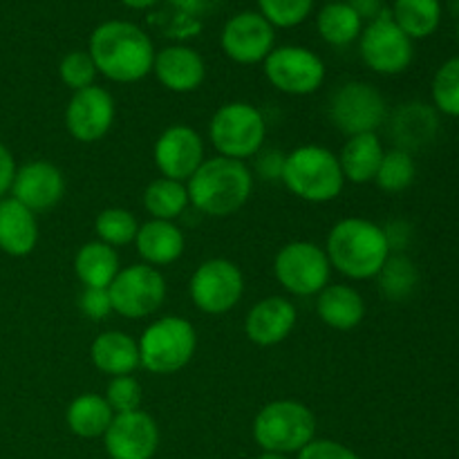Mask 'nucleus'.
Wrapping results in <instances>:
<instances>
[{
  "label": "nucleus",
  "mask_w": 459,
  "mask_h": 459,
  "mask_svg": "<svg viewBox=\"0 0 459 459\" xmlns=\"http://www.w3.org/2000/svg\"><path fill=\"white\" fill-rule=\"evenodd\" d=\"M88 52L99 74L115 83H137L152 74L155 45L130 21H106L90 34Z\"/></svg>",
  "instance_id": "1"
},
{
  "label": "nucleus",
  "mask_w": 459,
  "mask_h": 459,
  "mask_svg": "<svg viewBox=\"0 0 459 459\" xmlns=\"http://www.w3.org/2000/svg\"><path fill=\"white\" fill-rule=\"evenodd\" d=\"M323 249L332 269L350 281H372L390 258L384 227L366 218H345L336 222L327 233Z\"/></svg>",
  "instance_id": "2"
},
{
  "label": "nucleus",
  "mask_w": 459,
  "mask_h": 459,
  "mask_svg": "<svg viewBox=\"0 0 459 459\" xmlns=\"http://www.w3.org/2000/svg\"><path fill=\"white\" fill-rule=\"evenodd\" d=\"M193 209L209 218H229L249 202L254 193V173L247 161L215 155L204 160L186 182Z\"/></svg>",
  "instance_id": "3"
},
{
  "label": "nucleus",
  "mask_w": 459,
  "mask_h": 459,
  "mask_svg": "<svg viewBox=\"0 0 459 459\" xmlns=\"http://www.w3.org/2000/svg\"><path fill=\"white\" fill-rule=\"evenodd\" d=\"M281 182L291 195L309 204H327L336 200L345 186L339 155L316 143H305L285 155Z\"/></svg>",
  "instance_id": "4"
},
{
  "label": "nucleus",
  "mask_w": 459,
  "mask_h": 459,
  "mask_svg": "<svg viewBox=\"0 0 459 459\" xmlns=\"http://www.w3.org/2000/svg\"><path fill=\"white\" fill-rule=\"evenodd\" d=\"M254 439L263 453H300L316 439V417L296 399H276L255 415Z\"/></svg>",
  "instance_id": "5"
},
{
  "label": "nucleus",
  "mask_w": 459,
  "mask_h": 459,
  "mask_svg": "<svg viewBox=\"0 0 459 459\" xmlns=\"http://www.w3.org/2000/svg\"><path fill=\"white\" fill-rule=\"evenodd\" d=\"M139 366L152 375L169 377L184 370L195 357L197 332L184 316H164L139 336Z\"/></svg>",
  "instance_id": "6"
},
{
  "label": "nucleus",
  "mask_w": 459,
  "mask_h": 459,
  "mask_svg": "<svg viewBox=\"0 0 459 459\" xmlns=\"http://www.w3.org/2000/svg\"><path fill=\"white\" fill-rule=\"evenodd\" d=\"M209 139L218 155L247 161L258 155L267 139L263 112L247 101H229L213 112Z\"/></svg>",
  "instance_id": "7"
},
{
  "label": "nucleus",
  "mask_w": 459,
  "mask_h": 459,
  "mask_svg": "<svg viewBox=\"0 0 459 459\" xmlns=\"http://www.w3.org/2000/svg\"><path fill=\"white\" fill-rule=\"evenodd\" d=\"M332 272L325 249L309 240L287 242L273 258V276L282 290L303 299L321 294L330 285Z\"/></svg>",
  "instance_id": "8"
},
{
  "label": "nucleus",
  "mask_w": 459,
  "mask_h": 459,
  "mask_svg": "<svg viewBox=\"0 0 459 459\" xmlns=\"http://www.w3.org/2000/svg\"><path fill=\"white\" fill-rule=\"evenodd\" d=\"M327 115L334 128L348 137H354V134L377 133L388 119V103L372 83L348 81L332 92Z\"/></svg>",
  "instance_id": "9"
},
{
  "label": "nucleus",
  "mask_w": 459,
  "mask_h": 459,
  "mask_svg": "<svg viewBox=\"0 0 459 459\" xmlns=\"http://www.w3.org/2000/svg\"><path fill=\"white\" fill-rule=\"evenodd\" d=\"M112 300V312L119 316L148 318L164 305L166 281L157 267L146 263L121 267L115 281L108 287Z\"/></svg>",
  "instance_id": "10"
},
{
  "label": "nucleus",
  "mask_w": 459,
  "mask_h": 459,
  "mask_svg": "<svg viewBox=\"0 0 459 459\" xmlns=\"http://www.w3.org/2000/svg\"><path fill=\"white\" fill-rule=\"evenodd\" d=\"M359 54L372 72L384 76H397L411 67L415 58V45L399 30L390 16V7L377 21L363 25L359 36Z\"/></svg>",
  "instance_id": "11"
},
{
  "label": "nucleus",
  "mask_w": 459,
  "mask_h": 459,
  "mask_svg": "<svg viewBox=\"0 0 459 459\" xmlns=\"http://www.w3.org/2000/svg\"><path fill=\"white\" fill-rule=\"evenodd\" d=\"M269 83L290 97L314 94L325 81V63L314 49L303 45H281L263 61Z\"/></svg>",
  "instance_id": "12"
},
{
  "label": "nucleus",
  "mask_w": 459,
  "mask_h": 459,
  "mask_svg": "<svg viewBox=\"0 0 459 459\" xmlns=\"http://www.w3.org/2000/svg\"><path fill=\"white\" fill-rule=\"evenodd\" d=\"M188 294L200 312L220 316L236 307L245 294V273L233 260L211 258L204 260L193 272L188 282Z\"/></svg>",
  "instance_id": "13"
},
{
  "label": "nucleus",
  "mask_w": 459,
  "mask_h": 459,
  "mask_svg": "<svg viewBox=\"0 0 459 459\" xmlns=\"http://www.w3.org/2000/svg\"><path fill=\"white\" fill-rule=\"evenodd\" d=\"M220 48L238 65H255L276 48V27L260 12H240L224 22Z\"/></svg>",
  "instance_id": "14"
},
{
  "label": "nucleus",
  "mask_w": 459,
  "mask_h": 459,
  "mask_svg": "<svg viewBox=\"0 0 459 459\" xmlns=\"http://www.w3.org/2000/svg\"><path fill=\"white\" fill-rule=\"evenodd\" d=\"M115 115L117 108L112 94L94 83L72 92L65 106V128L76 142L97 143L110 133Z\"/></svg>",
  "instance_id": "15"
},
{
  "label": "nucleus",
  "mask_w": 459,
  "mask_h": 459,
  "mask_svg": "<svg viewBox=\"0 0 459 459\" xmlns=\"http://www.w3.org/2000/svg\"><path fill=\"white\" fill-rule=\"evenodd\" d=\"M152 160H155L161 178L186 184L195 175V170L204 164V139L191 126L175 124L157 137Z\"/></svg>",
  "instance_id": "16"
},
{
  "label": "nucleus",
  "mask_w": 459,
  "mask_h": 459,
  "mask_svg": "<svg viewBox=\"0 0 459 459\" xmlns=\"http://www.w3.org/2000/svg\"><path fill=\"white\" fill-rule=\"evenodd\" d=\"M103 446L110 459H152L160 448V426L142 408L115 415Z\"/></svg>",
  "instance_id": "17"
},
{
  "label": "nucleus",
  "mask_w": 459,
  "mask_h": 459,
  "mask_svg": "<svg viewBox=\"0 0 459 459\" xmlns=\"http://www.w3.org/2000/svg\"><path fill=\"white\" fill-rule=\"evenodd\" d=\"M65 195V178L52 161L34 160L18 166L9 197L21 202L31 213L49 211Z\"/></svg>",
  "instance_id": "18"
},
{
  "label": "nucleus",
  "mask_w": 459,
  "mask_h": 459,
  "mask_svg": "<svg viewBox=\"0 0 459 459\" xmlns=\"http://www.w3.org/2000/svg\"><path fill=\"white\" fill-rule=\"evenodd\" d=\"M299 312L285 296H267L249 309L245 321V334L258 348L281 345L294 332Z\"/></svg>",
  "instance_id": "19"
},
{
  "label": "nucleus",
  "mask_w": 459,
  "mask_h": 459,
  "mask_svg": "<svg viewBox=\"0 0 459 459\" xmlns=\"http://www.w3.org/2000/svg\"><path fill=\"white\" fill-rule=\"evenodd\" d=\"M152 74L169 92H195L206 79V63L197 49L188 45H166L155 52Z\"/></svg>",
  "instance_id": "20"
},
{
  "label": "nucleus",
  "mask_w": 459,
  "mask_h": 459,
  "mask_svg": "<svg viewBox=\"0 0 459 459\" xmlns=\"http://www.w3.org/2000/svg\"><path fill=\"white\" fill-rule=\"evenodd\" d=\"M133 245L137 247V254L143 263L151 267H166L182 258L184 249H186V238L175 222L148 220V222L139 224Z\"/></svg>",
  "instance_id": "21"
},
{
  "label": "nucleus",
  "mask_w": 459,
  "mask_h": 459,
  "mask_svg": "<svg viewBox=\"0 0 459 459\" xmlns=\"http://www.w3.org/2000/svg\"><path fill=\"white\" fill-rule=\"evenodd\" d=\"M39 245V220L13 197L0 200V251L12 258H25Z\"/></svg>",
  "instance_id": "22"
},
{
  "label": "nucleus",
  "mask_w": 459,
  "mask_h": 459,
  "mask_svg": "<svg viewBox=\"0 0 459 459\" xmlns=\"http://www.w3.org/2000/svg\"><path fill=\"white\" fill-rule=\"evenodd\" d=\"M316 314L327 327L336 332H350L366 318V300L354 287L336 282L327 285L316 296Z\"/></svg>",
  "instance_id": "23"
},
{
  "label": "nucleus",
  "mask_w": 459,
  "mask_h": 459,
  "mask_svg": "<svg viewBox=\"0 0 459 459\" xmlns=\"http://www.w3.org/2000/svg\"><path fill=\"white\" fill-rule=\"evenodd\" d=\"M90 359L103 375L126 377L133 375L139 366V343L130 334L119 330L101 332L90 345Z\"/></svg>",
  "instance_id": "24"
},
{
  "label": "nucleus",
  "mask_w": 459,
  "mask_h": 459,
  "mask_svg": "<svg viewBox=\"0 0 459 459\" xmlns=\"http://www.w3.org/2000/svg\"><path fill=\"white\" fill-rule=\"evenodd\" d=\"M385 151L381 143L379 134L366 133L348 137L339 152V164L343 170L345 182L352 184H370L375 182L377 170H379L381 160Z\"/></svg>",
  "instance_id": "25"
},
{
  "label": "nucleus",
  "mask_w": 459,
  "mask_h": 459,
  "mask_svg": "<svg viewBox=\"0 0 459 459\" xmlns=\"http://www.w3.org/2000/svg\"><path fill=\"white\" fill-rule=\"evenodd\" d=\"M437 133V115L426 103H406L399 108L390 121V134L402 151L411 152L429 143Z\"/></svg>",
  "instance_id": "26"
},
{
  "label": "nucleus",
  "mask_w": 459,
  "mask_h": 459,
  "mask_svg": "<svg viewBox=\"0 0 459 459\" xmlns=\"http://www.w3.org/2000/svg\"><path fill=\"white\" fill-rule=\"evenodd\" d=\"M121 272V260L117 249L92 240L79 247L74 255V273L83 287H97L108 290Z\"/></svg>",
  "instance_id": "27"
},
{
  "label": "nucleus",
  "mask_w": 459,
  "mask_h": 459,
  "mask_svg": "<svg viewBox=\"0 0 459 459\" xmlns=\"http://www.w3.org/2000/svg\"><path fill=\"white\" fill-rule=\"evenodd\" d=\"M115 412L108 406L106 397L97 393L79 394L70 402L65 411L67 429L81 439H97L106 435L110 429Z\"/></svg>",
  "instance_id": "28"
},
{
  "label": "nucleus",
  "mask_w": 459,
  "mask_h": 459,
  "mask_svg": "<svg viewBox=\"0 0 459 459\" xmlns=\"http://www.w3.org/2000/svg\"><path fill=\"white\" fill-rule=\"evenodd\" d=\"M316 30L321 39L332 48H348L359 40L363 31V21L350 7L348 0L325 3L316 16Z\"/></svg>",
  "instance_id": "29"
},
{
  "label": "nucleus",
  "mask_w": 459,
  "mask_h": 459,
  "mask_svg": "<svg viewBox=\"0 0 459 459\" xmlns=\"http://www.w3.org/2000/svg\"><path fill=\"white\" fill-rule=\"evenodd\" d=\"M390 16L411 40L429 39L442 22L439 0H394Z\"/></svg>",
  "instance_id": "30"
},
{
  "label": "nucleus",
  "mask_w": 459,
  "mask_h": 459,
  "mask_svg": "<svg viewBox=\"0 0 459 459\" xmlns=\"http://www.w3.org/2000/svg\"><path fill=\"white\" fill-rule=\"evenodd\" d=\"M188 191L184 182H175L169 178H157L143 191V209L151 220L175 222L188 209Z\"/></svg>",
  "instance_id": "31"
},
{
  "label": "nucleus",
  "mask_w": 459,
  "mask_h": 459,
  "mask_svg": "<svg viewBox=\"0 0 459 459\" xmlns=\"http://www.w3.org/2000/svg\"><path fill=\"white\" fill-rule=\"evenodd\" d=\"M377 281H379V291L385 299L402 303V300L411 299L412 291L420 285V272L406 254H390L381 272L377 273Z\"/></svg>",
  "instance_id": "32"
},
{
  "label": "nucleus",
  "mask_w": 459,
  "mask_h": 459,
  "mask_svg": "<svg viewBox=\"0 0 459 459\" xmlns=\"http://www.w3.org/2000/svg\"><path fill=\"white\" fill-rule=\"evenodd\" d=\"M137 231L139 222L137 218H134V213L128 209H121V206L103 209L101 213L94 218V233H97V240L112 247V249L133 245L134 238H137Z\"/></svg>",
  "instance_id": "33"
},
{
  "label": "nucleus",
  "mask_w": 459,
  "mask_h": 459,
  "mask_svg": "<svg viewBox=\"0 0 459 459\" xmlns=\"http://www.w3.org/2000/svg\"><path fill=\"white\" fill-rule=\"evenodd\" d=\"M415 178L417 164L411 152L402 151V148H393V151H385L379 170H377L375 184L388 195H397V193L411 188Z\"/></svg>",
  "instance_id": "34"
},
{
  "label": "nucleus",
  "mask_w": 459,
  "mask_h": 459,
  "mask_svg": "<svg viewBox=\"0 0 459 459\" xmlns=\"http://www.w3.org/2000/svg\"><path fill=\"white\" fill-rule=\"evenodd\" d=\"M430 94H433L435 110L459 119V56L448 58L439 65L433 76Z\"/></svg>",
  "instance_id": "35"
},
{
  "label": "nucleus",
  "mask_w": 459,
  "mask_h": 459,
  "mask_svg": "<svg viewBox=\"0 0 459 459\" xmlns=\"http://www.w3.org/2000/svg\"><path fill=\"white\" fill-rule=\"evenodd\" d=\"M258 12L272 22L273 27L291 30L307 21L314 9V0H255Z\"/></svg>",
  "instance_id": "36"
},
{
  "label": "nucleus",
  "mask_w": 459,
  "mask_h": 459,
  "mask_svg": "<svg viewBox=\"0 0 459 459\" xmlns=\"http://www.w3.org/2000/svg\"><path fill=\"white\" fill-rule=\"evenodd\" d=\"M97 74V65H94L88 49H72L58 63V76H61L63 85L70 88L72 92L94 85Z\"/></svg>",
  "instance_id": "37"
},
{
  "label": "nucleus",
  "mask_w": 459,
  "mask_h": 459,
  "mask_svg": "<svg viewBox=\"0 0 459 459\" xmlns=\"http://www.w3.org/2000/svg\"><path fill=\"white\" fill-rule=\"evenodd\" d=\"M106 402L112 408L115 415H124V412H133L142 408V384L134 379L133 375L126 377H112L110 384L106 388Z\"/></svg>",
  "instance_id": "38"
},
{
  "label": "nucleus",
  "mask_w": 459,
  "mask_h": 459,
  "mask_svg": "<svg viewBox=\"0 0 459 459\" xmlns=\"http://www.w3.org/2000/svg\"><path fill=\"white\" fill-rule=\"evenodd\" d=\"M79 309L90 321H103L112 314V300L108 290H97V287H83L79 296Z\"/></svg>",
  "instance_id": "39"
},
{
  "label": "nucleus",
  "mask_w": 459,
  "mask_h": 459,
  "mask_svg": "<svg viewBox=\"0 0 459 459\" xmlns=\"http://www.w3.org/2000/svg\"><path fill=\"white\" fill-rule=\"evenodd\" d=\"M299 459H363L352 448L345 444L334 442V439H312L303 451L299 453Z\"/></svg>",
  "instance_id": "40"
},
{
  "label": "nucleus",
  "mask_w": 459,
  "mask_h": 459,
  "mask_svg": "<svg viewBox=\"0 0 459 459\" xmlns=\"http://www.w3.org/2000/svg\"><path fill=\"white\" fill-rule=\"evenodd\" d=\"M282 169H285V155L273 148H263L255 155V173L267 182H281Z\"/></svg>",
  "instance_id": "41"
},
{
  "label": "nucleus",
  "mask_w": 459,
  "mask_h": 459,
  "mask_svg": "<svg viewBox=\"0 0 459 459\" xmlns=\"http://www.w3.org/2000/svg\"><path fill=\"white\" fill-rule=\"evenodd\" d=\"M384 233L385 240H388L390 254H403V249H406L412 238V227L403 220H393L390 224H385Z\"/></svg>",
  "instance_id": "42"
},
{
  "label": "nucleus",
  "mask_w": 459,
  "mask_h": 459,
  "mask_svg": "<svg viewBox=\"0 0 459 459\" xmlns=\"http://www.w3.org/2000/svg\"><path fill=\"white\" fill-rule=\"evenodd\" d=\"M220 3H222V0H170L175 12L191 18H202L206 16V13L215 12V9L220 7Z\"/></svg>",
  "instance_id": "43"
},
{
  "label": "nucleus",
  "mask_w": 459,
  "mask_h": 459,
  "mask_svg": "<svg viewBox=\"0 0 459 459\" xmlns=\"http://www.w3.org/2000/svg\"><path fill=\"white\" fill-rule=\"evenodd\" d=\"M16 161H13L12 151L0 142V200L9 195L12 191V182H13V175H16Z\"/></svg>",
  "instance_id": "44"
},
{
  "label": "nucleus",
  "mask_w": 459,
  "mask_h": 459,
  "mask_svg": "<svg viewBox=\"0 0 459 459\" xmlns=\"http://www.w3.org/2000/svg\"><path fill=\"white\" fill-rule=\"evenodd\" d=\"M348 3H350V7L359 13V18L363 21V25H366V22L377 21V18H379L381 13L388 9L384 4V0H348Z\"/></svg>",
  "instance_id": "45"
},
{
  "label": "nucleus",
  "mask_w": 459,
  "mask_h": 459,
  "mask_svg": "<svg viewBox=\"0 0 459 459\" xmlns=\"http://www.w3.org/2000/svg\"><path fill=\"white\" fill-rule=\"evenodd\" d=\"M121 3L126 4V7H130V9H139V12H142V9H151V7H155L157 3H161V0H121Z\"/></svg>",
  "instance_id": "46"
},
{
  "label": "nucleus",
  "mask_w": 459,
  "mask_h": 459,
  "mask_svg": "<svg viewBox=\"0 0 459 459\" xmlns=\"http://www.w3.org/2000/svg\"><path fill=\"white\" fill-rule=\"evenodd\" d=\"M258 459H290V455H281V453H263Z\"/></svg>",
  "instance_id": "47"
},
{
  "label": "nucleus",
  "mask_w": 459,
  "mask_h": 459,
  "mask_svg": "<svg viewBox=\"0 0 459 459\" xmlns=\"http://www.w3.org/2000/svg\"><path fill=\"white\" fill-rule=\"evenodd\" d=\"M448 4H451V12L459 16V0H448Z\"/></svg>",
  "instance_id": "48"
},
{
  "label": "nucleus",
  "mask_w": 459,
  "mask_h": 459,
  "mask_svg": "<svg viewBox=\"0 0 459 459\" xmlns=\"http://www.w3.org/2000/svg\"><path fill=\"white\" fill-rule=\"evenodd\" d=\"M457 43H459V22H457Z\"/></svg>",
  "instance_id": "49"
},
{
  "label": "nucleus",
  "mask_w": 459,
  "mask_h": 459,
  "mask_svg": "<svg viewBox=\"0 0 459 459\" xmlns=\"http://www.w3.org/2000/svg\"><path fill=\"white\" fill-rule=\"evenodd\" d=\"M327 3H334V0H327Z\"/></svg>",
  "instance_id": "50"
}]
</instances>
